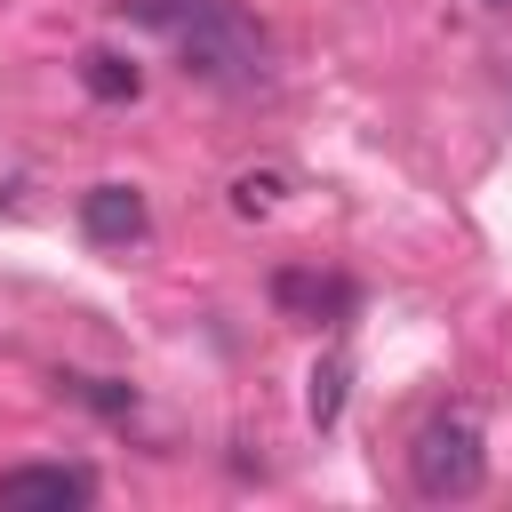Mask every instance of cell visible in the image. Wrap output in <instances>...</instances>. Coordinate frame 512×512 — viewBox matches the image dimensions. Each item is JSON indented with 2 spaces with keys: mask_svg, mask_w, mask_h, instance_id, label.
<instances>
[{
  "mask_svg": "<svg viewBox=\"0 0 512 512\" xmlns=\"http://www.w3.org/2000/svg\"><path fill=\"white\" fill-rule=\"evenodd\" d=\"M176 56L192 80L224 88V96H248L272 80V32L240 8V0H200L184 24H176Z\"/></svg>",
  "mask_w": 512,
  "mask_h": 512,
  "instance_id": "obj_1",
  "label": "cell"
},
{
  "mask_svg": "<svg viewBox=\"0 0 512 512\" xmlns=\"http://www.w3.org/2000/svg\"><path fill=\"white\" fill-rule=\"evenodd\" d=\"M488 480V440H480V416L472 408H440L416 424L408 440V488L424 504H456V496H480Z\"/></svg>",
  "mask_w": 512,
  "mask_h": 512,
  "instance_id": "obj_2",
  "label": "cell"
},
{
  "mask_svg": "<svg viewBox=\"0 0 512 512\" xmlns=\"http://www.w3.org/2000/svg\"><path fill=\"white\" fill-rule=\"evenodd\" d=\"M96 480L80 464H8L0 472V512H80Z\"/></svg>",
  "mask_w": 512,
  "mask_h": 512,
  "instance_id": "obj_3",
  "label": "cell"
},
{
  "mask_svg": "<svg viewBox=\"0 0 512 512\" xmlns=\"http://www.w3.org/2000/svg\"><path fill=\"white\" fill-rule=\"evenodd\" d=\"M80 232H88L96 248H136V240L152 232V208H144L136 184H88V192H80Z\"/></svg>",
  "mask_w": 512,
  "mask_h": 512,
  "instance_id": "obj_4",
  "label": "cell"
},
{
  "mask_svg": "<svg viewBox=\"0 0 512 512\" xmlns=\"http://www.w3.org/2000/svg\"><path fill=\"white\" fill-rule=\"evenodd\" d=\"M272 304L288 312V320H328V312H344L352 304V288L344 280H320V272H272Z\"/></svg>",
  "mask_w": 512,
  "mask_h": 512,
  "instance_id": "obj_5",
  "label": "cell"
},
{
  "mask_svg": "<svg viewBox=\"0 0 512 512\" xmlns=\"http://www.w3.org/2000/svg\"><path fill=\"white\" fill-rule=\"evenodd\" d=\"M80 88H88L96 104H136V96H144V64H128L120 48H88V56H80Z\"/></svg>",
  "mask_w": 512,
  "mask_h": 512,
  "instance_id": "obj_6",
  "label": "cell"
},
{
  "mask_svg": "<svg viewBox=\"0 0 512 512\" xmlns=\"http://www.w3.org/2000/svg\"><path fill=\"white\" fill-rule=\"evenodd\" d=\"M344 392H352V360H344V352H320L312 376H304V416H312V432H328V424L344 416Z\"/></svg>",
  "mask_w": 512,
  "mask_h": 512,
  "instance_id": "obj_7",
  "label": "cell"
},
{
  "mask_svg": "<svg viewBox=\"0 0 512 512\" xmlns=\"http://www.w3.org/2000/svg\"><path fill=\"white\" fill-rule=\"evenodd\" d=\"M280 192H288V176H280V168H240V176H232V216H248V224H256V216H272V208H280Z\"/></svg>",
  "mask_w": 512,
  "mask_h": 512,
  "instance_id": "obj_8",
  "label": "cell"
},
{
  "mask_svg": "<svg viewBox=\"0 0 512 512\" xmlns=\"http://www.w3.org/2000/svg\"><path fill=\"white\" fill-rule=\"evenodd\" d=\"M56 384H64V392H72V400H88V408H96V416H128V408H136V392H128V384H120V376H80V368H64V376H56Z\"/></svg>",
  "mask_w": 512,
  "mask_h": 512,
  "instance_id": "obj_9",
  "label": "cell"
},
{
  "mask_svg": "<svg viewBox=\"0 0 512 512\" xmlns=\"http://www.w3.org/2000/svg\"><path fill=\"white\" fill-rule=\"evenodd\" d=\"M112 8H120L128 24H152V32H176V24H184V16L200 8V0H112Z\"/></svg>",
  "mask_w": 512,
  "mask_h": 512,
  "instance_id": "obj_10",
  "label": "cell"
},
{
  "mask_svg": "<svg viewBox=\"0 0 512 512\" xmlns=\"http://www.w3.org/2000/svg\"><path fill=\"white\" fill-rule=\"evenodd\" d=\"M488 8H512V0H488Z\"/></svg>",
  "mask_w": 512,
  "mask_h": 512,
  "instance_id": "obj_11",
  "label": "cell"
}]
</instances>
